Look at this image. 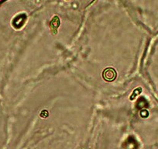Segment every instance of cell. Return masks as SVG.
<instances>
[{"label":"cell","mask_w":158,"mask_h":149,"mask_svg":"<svg viewBox=\"0 0 158 149\" xmlns=\"http://www.w3.org/2000/svg\"><path fill=\"white\" fill-rule=\"evenodd\" d=\"M117 73L115 70L112 68H107L103 71L102 77L106 81L112 82L116 78Z\"/></svg>","instance_id":"obj_1"}]
</instances>
